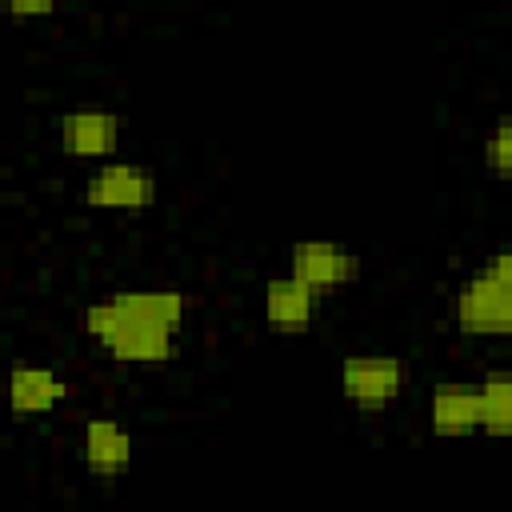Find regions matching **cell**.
I'll return each mask as SVG.
<instances>
[{
	"mask_svg": "<svg viewBox=\"0 0 512 512\" xmlns=\"http://www.w3.org/2000/svg\"><path fill=\"white\" fill-rule=\"evenodd\" d=\"M476 392H480V432L512 436V372H484Z\"/></svg>",
	"mask_w": 512,
	"mask_h": 512,
	"instance_id": "cell-11",
	"label": "cell"
},
{
	"mask_svg": "<svg viewBox=\"0 0 512 512\" xmlns=\"http://www.w3.org/2000/svg\"><path fill=\"white\" fill-rule=\"evenodd\" d=\"M428 424H432L436 436H472V432H480V392L460 388V384L436 388L432 404H428Z\"/></svg>",
	"mask_w": 512,
	"mask_h": 512,
	"instance_id": "cell-10",
	"label": "cell"
},
{
	"mask_svg": "<svg viewBox=\"0 0 512 512\" xmlns=\"http://www.w3.org/2000/svg\"><path fill=\"white\" fill-rule=\"evenodd\" d=\"M8 400L16 416H44L56 404L68 400V384L52 372V368H36V364H16L8 376Z\"/></svg>",
	"mask_w": 512,
	"mask_h": 512,
	"instance_id": "cell-9",
	"label": "cell"
},
{
	"mask_svg": "<svg viewBox=\"0 0 512 512\" xmlns=\"http://www.w3.org/2000/svg\"><path fill=\"white\" fill-rule=\"evenodd\" d=\"M56 8V0H8V12L16 20H32V16H48Z\"/></svg>",
	"mask_w": 512,
	"mask_h": 512,
	"instance_id": "cell-13",
	"label": "cell"
},
{
	"mask_svg": "<svg viewBox=\"0 0 512 512\" xmlns=\"http://www.w3.org/2000/svg\"><path fill=\"white\" fill-rule=\"evenodd\" d=\"M316 316V292L308 284H300L292 272L288 276H272L264 284V320L272 332L280 336H300L312 328Z\"/></svg>",
	"mask_w": 512,
	"mask_h": 512,
	"instance_id": "cell-7",
	"label": "cell"
},
{
	"mask_svg": "<svg viewBox=\"0 0 512 512\" xmlns=\"http://www.w3.org/2000/svg\"><path fill=\"white\" fill-rule=\"evenodd\" d=\"M84 200L108 212H140L156 204V176L140 164H100L84 184Z\"/></svg>",
	"mask_w": 512,
	"mask_h": 512,
	"instance_id": "cell-5",
	"label": "cell"
},
{
	"mask_svg": "<svg viewBox=\"0 0 512 512\" xmlns=\"http://www.w3.org/2000/svg\"><path fill=\"white\" fill-rule=\"evenodd\" d=\"M120 144V120L100 108H80L60 116V148L80 160H108Z\"/></svg>",
	"mask_w": 512,
	"mask_h": 512,
	"instance_id": "cell-6",
	"label": "cell"
},
{
	"mask_svg": "<svg viewBox=\"0 0 512 512\" xmlns=\"http://www.w3.org/2000/svg\"><path fill=\"white\" fill-rule=\"evenodd\" d=\"M80 452H84V468L100 480H116L128 464H132V436L108 420V416H96L84 424V436H80Z\"/></svg>",
	"mask_w": 512,
	"mask_h": 512,
	"instance_id": "cell-8",
	"label": "cell"
},
{
	"mask_svg": "<svg viewBox=\"0 0 512 512\" xmlns=\"http://www.w3.org/2000/svg\"><path fill=\"white\" fill-rule=\"evenodd\" d=\"M456 328L464 336H512V244L460 284Z\"/></svg>",
	"mask_w": 512,
	"mask_h": 512,
	"instance_id": "cell-2",
	"label": "cell"
},
{
	"mask_svg": "<svg viewBox=\"0 0 512 512\" xmlns=\"http://www.w3.org/2000/svg\"><path fill=\"white\" fill-rule=\"evenodd\" d=\"M404 360L400 356H348L340 364V392L360 412H380L404 392Z\"/></svg>",
	"mask_w": 512,
	"mask_h": 512,
	"instance_id": "cell-3",
	"label": "cell"
},
{
	"mask_svg": "<svg viewBox=\"0 0 512 512\" xmlns=\"http://www.w3.org/2000/svg\"><path fill=\"white\" fill-rule=\"evenodd\" d=\"M288 272L316 296L348 288L360 276V256L336 240H296L288 248Z\"/></svg>",
	"mask_w": 512,
	"mask_h": 512,
	"instance_id": "cell-4",
	"label": "cell"
},
{
	"mask_svg": "<svg viewBox=\"0 0 512 512\" xmlns=\"http://www.w3.org/2000/svg\"><path fill=\"white\" fill-rule=\"evenodd\" d=\"M484 168L496 180H512V112H504L484 140Z\"/></svg>",
	"mask_w": 512,
	"mask_h": 512,
	"instance_id": "cell-12",
	"label": "cell"
},
{
	"mask_svg": "<svg viewBox=\"0 0 512 512\" xmlns=\"http://www.w3.org/2000/svg\"><path fill=\"white\" fill-rule=\"evenodd\" d=\"M180 328H184V296L172 288L116 292L84 312V332L100 348H108V356L120 364L172 360Z\"/></svg>",
	"mask_w": 512,
	"mask_h": 512,
	"instance_id": "cell-1",
	"label": "cell"
}]
</instances>
